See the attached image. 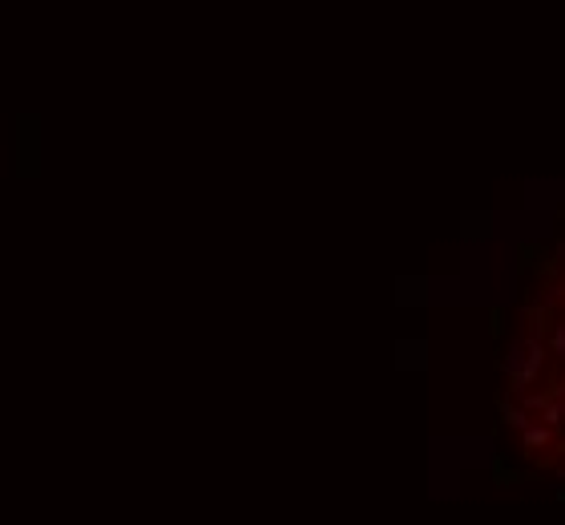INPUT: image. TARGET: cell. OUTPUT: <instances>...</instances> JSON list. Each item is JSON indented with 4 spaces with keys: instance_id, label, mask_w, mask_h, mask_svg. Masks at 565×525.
<instances>
[{
    "instance_id": "obj_1",
    "label": "cell",
    "mask_w": 565,
    "mask_h": 525,
    "mask_svg": "<svg viewBox=\"0 0 565 525\" xmlns=\"http://www.w3.org/2000/svg\"><path fill=\"white\" fill-rule=\"evenodd\" d=\"M545 440H549V433H545V428H529V433H525V445H529V449H541Z\"/></svg>"
}]
</instances>
